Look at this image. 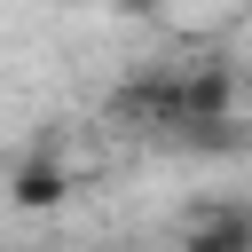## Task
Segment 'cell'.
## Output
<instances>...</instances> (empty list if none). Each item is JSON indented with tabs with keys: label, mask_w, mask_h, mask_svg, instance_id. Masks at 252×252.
Returning <instances> with one entry per match:
<instances>
[{
	"label": "cell",
	"mask_w": 252,
	"mask_h": 252,
	"mask_svg": "<svg viewBox=\"0 0 252 252\" xmlns=\"http://www.w3.org/2000/svg\"><path fill=\"white\" fill-rule=\"evenodd\" d=\"M118 16H134V24H150V16H165V0H110Z\"/></svg>",
	"instance_id": "obj_6"
},
{
	"label": "cell",
	"mask_w": 252,
	"mask_h": 252,
	"mask_svg": "<svg viewBox=\"0 0 252 252\" xmlns=\"http://www.w3.org/2000/svg\"><path fill=\"white\" fill-rule=\"evenodd\" d=\"M110 118H118V126H150V134H165V118H173V71H150V79L118 87V94H110Z\"/></svg>",
	"instance_id": "obj_4"
},
{
	"label": "cell",
	"mask_w": 252,
	"mask_h": 252,
	"mask_svg": "<svg viewBox=\"0 0 252 252\" xmlns=\"http://www.w3.org/2000/svg\"><path fill=\"white\" fill-rule=\"evenodd\" d=\"M165 142H181V150H197V158H244V150H252V126H244V110H228V118H197V126H173Z\"/></svg>",
	"instance_id": "obj_5"
},
{
	"label": "cell",
	"mask_w": 252,
	"mask_h": 252,
	"mask_svg": "<svg viewBox=\"0 0 252 252\" xmlns=\"http://www.w3.org/2000/svg\"><path fill=\"white\" fill-rule=\"evenodd\" d=\"M165 8H197V0H165Z\"/></svg>",
	"instance_id": "obj_7"
},
{
	"label": "cell",
	"mask_w": 252,
	"mask_h": 252,
	"mask_svg": "<svg viewBox=\"0 0 252 252\" xmlns=\"http://www.w3.org/2000/svg\"><path fill=\"white\" fill-rule=\"evenodd\" d=\"M228 110H244L236 63H189V71H173V118H165V134L197 126V118H228Z\"/></svg>",
	"instance_id": "obj_1"
},
{
	"label": "cell",
	"mask_w": 252,
	"mask_h": 252,
	"mask_svg": "<svg viewBox=\"0 0 252 252\" xmlns=\"http://www.w3.org/2000/svg\"><path fill=\"white\" fill-rule=\"evenodd\" d=\"M181 244H189V252H252V205H236V197L197 205V213L181 220Z\"/></svg>",
	"instance_id": "obj_3"
},
{
	"label": "cell",
	"mask_w": 252,
	"mask_h": 252,
	"mask_svg": "<svg viewBox=\"0 0 252 252\" xmlns=\"http://www.w3.org/2000/svg\"><path fill=\"white\" fill-rule=\"evenodd\" d=\"M0 197H8L16 213H63V197H71L63 150H24V158L8 165V181H0Z\"/></svg>",
	"instance_id": "obj_2"
}]
</instances>
